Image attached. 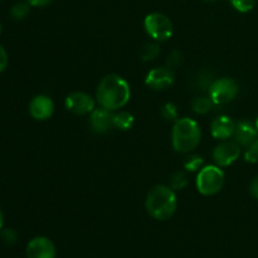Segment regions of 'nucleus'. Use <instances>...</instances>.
Masks as SVG:
<instances>
[{"label": "nucleus", "instance_id": "obj_24", "mask_svg": "<svg viewBox=\"0 0 258 258\" xmlns=\"http://www.w3.org/2000/svg\"><path fill=\"white\" fill-rule=\"evenodd\" d=\"M244 160L251 164L258 163V139L247 146L244 151Z\"/></svg>", "mask_w": 258, "mask_h": 258}, {"label": "nucleus", "instance_id": "obj_7", "mask_svg": "<svg viewBox=\"0 0 258 258\" xmlns=\"http://www.w3.org/2000/svg\"><path fill=\"white\" fill-rule=\"evenodd\" d=\"M241 156V145L237 141L223 140L214 148L212 158L216 165L227 168L236 163Z\"/></svg>", "mask_w": 258, "mask_h": 258}, {"label": "nucleus", "instance_id": "obj_13", "mask_svg": "<svg viewBox=\"0 0 258 258\" xmlns=\"http://www.w3.org/2000/svg\"><path fill=\"white\" fill-rule=\"evenodd\" d=\"M236 123L233 118L227 115H221L212 121L211 133L212 136L217 140H228L234 135L236 131Z\"/></svg>", "mask_w": 258, "mask_h": 258}, {"label": "nucleus", "instance_id": "obj_25", "mask_svg": "<svg viewBox=\"0 0 258 258\" xmlns=\"http://www.w3.org/2000/svg\"><path fill=\"white\" fill-rule=\"evenodd\" d=\"M0 238H2L3 243L7 246H13L17 243L18 241V233L12 228H3L0 231Z\"/></svg>", "mask_w": 258, "mask_h": 258}, {"label": "nucleus", "instance_id": "obj_15", "mask_svg": "<svg viewBox=\"0 0 258 258\" xmlns=\"http://www.w3.org/2000/svg\"><path fill=\"white\" fill-rule=\"evenodd\" d=\"M135 123V117L128 111H120L113 115V126L121 131H127L133 128Z\"/></svg>", "mask_w": 258, "mask_h": 258}, {"label": "nucleus", "instance_id": "obj_14", "mask_svg": "<svg viewBox=\"0 0 258 258\" xmlns=\"http://www.w3.org/2000/svg\"><path fill=\"white\" fill-rule=\"evenodd\" d=\"M234 139L241 146H248L258 139V130L256 123H252L247 120H242L236 123V131H234Z\"/></svg>", "mask_w": 258, "mask_h": 258}, {"label": "nucleus", "instance_id": "obj_30", "mask_svg": "<svg viewBox=\"0 0 258 258\" xmlns=\"http://www.w3.org/2000/svg\"><path fill=\"white\" fill-rule=\"evenodd\" d=\"M3 227H4V214H3L2 209H0V231L3 229Z\"/></svg>", "mask_w": 258, "mask_h": 258}, {"label": "nucleus", "instance_id": "obj_16", "mask_svg": "<svg viewBox=\"0 0 258 258\" xmlns=\"http://www.w3.org/2000/svg\"><path fill=\"white\" fill-rule=\"evenodd\" d=\"M213 106L214 103L209 96H199L194 98L191 102V108L197 115H206L209 111H212Z\"/></svg>", "mask_w": 258, "mask_h": 258}, {"label": "nucleus", "instance_id": "obj_6", "mask_svg": "<svg viewBox=\"0 0 258 258\" xmlns=\"http://www.w3.org/2000/svg\"><path fill=\"white\" fill-rule=\"evenodd\" d=\"M239 86L236 80L229 77L214 80L211 88L208 90L209 97L214 105L222 106L232 102L238 96Z\"/></svg>", "mask_w": 258, "mask_h": 258}, {"label": "nucleus", "instance_id": "obj_21", "mask_svg": "<svg viewBox=\"0 0 258 258\" xmlns=\"http://www.w3.org/2000/svg\"><path fill=\"white\" fill-rule=\"evenodd\" d=\"M188 185V175L184 171H178L170 179V188L173 190H183Z\"/></svg>", "mask_w": 258, "mask_h": 258}, {"label": "nucleus", "instance_id": "obj_20", "mask_svg": "<svg viewBox=\"0 0 258 258\" xmlns=\"http://www.w3.org/2000/svg\"><path fill=\"white\" fill-rule=\"evenodd\" d=\"M204 166V160L201 155H196V154H190L188 158H185L184 160V168L185 170L191 171H199Z\"/></svg>", "mask_w": 258, "mask_h": 258}, {"label": "nucleus", "instance_id": "obj_18", "mask_svg": "<svg viewBox=\"0 0 258 258\" xmlns=\"http://www.w3.org/2000/svg\"><path fill=\"white\" fill-rule=\"evenodd\" d=\"M30 7L32 5L28 2H19L17 4H14L10 9V15L14 18L15 20H23L24 18L28 17L30 12Z\"/></svg>", "mask_w": 258, "mask_h": 258}, {"label": "nucleus", "instance_id": "obj_22", "mask_svg": "<svg viewBox=\"0 0 258 258\" xmlns=\"http://www.w3.org/2000/svg\"><path fill=\"white\" fill-rule=\"evenodd\" d=\"M160 113L165 121H174V122H175V121L178 120L179 111L175 103L173 102H166L165 105L161 107Z\"/></svg>", "mask_w": 258, "mask_h": 258}, {"label": "nucleus", "instance_id": "obj_8", "mask_svg": "<svg viewBox=\"0 0 258 258\" xmlns=\"http://www.w3.org/2000/svg\"><path fill=\"white\" fill-rule=\"evenodd\" d=\"M66 108L77 116L88 115L96 108V101L92 96L81 91H75L66 97Z\"/></svg>", "mask_w": 258, "mask_h": 258}, {"label": "nucleus", "instance_id": "obj_32", "mask_svg": "<svg viewBox=\"0 0 258 258\" xmlns=\"http://www.w3.org/2000/svg\"><path fill=\"white\" fill-rule=\"evenodd\" d=\"M0 34H2V23H0Z\"/></svg>", "mask_w": 258, "mask_h": 258}, {"label": "nucleus", "instance_id": "obj_17", "mask_svg": "<svg viewBox=\"0 0 258 258\" xmlns=\"http://www.w3.org/2000/svg\"><path fill=\"white\" fill-rule=\"evenodd\" d=\"M159 54H160V47H159L158 42L146 43L141 49V59L145 62L154 60Z\"/></svg>", "mask_w": 258, "mask_h": 258}, {"label": "nucleus", "instance_id": "obj_5", "mask_svg": "<svg viewBox=\"0 0 258 258\" xmlns=\"http://www.w3.org/2000/svg\"><path fill=\"white\" fill-rule=\"evenodd\" d=\"M144 28L149 37L153 38L155 42H165L170 39L174 32L170 18L158 12L146 15L144 20Z\"/></svg>", "mask_w": 258, "mask_h": 258}, {"label": "nucleus", "instance_id": "obj_26", "mask_svg": "<svg viewBox=\"0 0 258 258\" xmlns=\"http://www.w3.org/2000/svg\"><path fill=\"white\" fill-rule=\"evenodd\" d=\"M181 60H183L181 53L179 52V50H173V52L169 54L168 60H166V67L174 70V68L178 67L179 64H181Z\"/></svg>", "mask_w": 258, "mask_h": 258}, {"label": "nucleus", "instance_id": "obj_28", "mask_svg": "<svg viewBox=\"0 0 258 258\" xmlns=\"http://www.w3.org/2000/svg\"><path fill=\"white\" fill-rule=\"evenodd\" d=\"M32 7H47V5L52 4L54 0H27Z\"/></svg>", "mask_w": 258, "mask_h": 258}, {"label": "nucleus", "instance_id": "obj_1", "mask_svg": "<svg viewBox=\"0 0 258 258\" xmlns=\"http://www.w3.org/2000/svg\"><path fill=\"white\" fill-rule=\"evenodd\" d=\"M131 97V88L127 81L118 75H107L101 80L96 91L98 105L110 111L125 107Z\"/></svg>", "mask_w": 258, "mask_h": 258}, {"label": "nucleus", "instance_id": "obj_9", "mask_svg": "<svg viewBox=\"0 0 258 258\" xmlns=\"http://www.w3.org/2000/svg\"><path fill=\"white\" fill-rule=\"evenodd\" d=\"M175 82L174 70L169 67H156L146 75L145 83L154 91H163L171 87Z\"/></svg>", "mask_w": 258, "mask_h": 258}, {"label": "nucleus", "instance_id": "obj_29", "mask_svg": "<svg viewBox=\"0 0 258 258\" xmlns=\"http://www.w3.org/2000/svg\"><path fill=\"white\" fill-rule=\"evenodd\" d=\"M249 191H251L253 198L258 199V175L252 180L251 185H249Z\"/></svg>", "mask_w": 258, "mask_h": 258}, {"label": "nucleus", "instance_id": "obj_31", "mask_svg": "<svg viewBox=\"0 0 258 258\" xmlns=\"http://www.w3.org/2000/svg\"><path fill=\"white\" fill-rule=\"evenodd\" d=\"M256 127H257V130H258V117H257V120H256Z\"/></svg>", "mask_w": 258, "mask_h": 258}, {"label": "nucleus", "instance_id": "obj_23", "mask_svg": "<svg viewBox=\"0 0 258 258\" xmlns=\"http://www.w3.org/2000/svg\"><path fill=\"white\" fill-rule=\"evenodd\" d=\"M232 4V7L239 13H248L256 5L257 0H229Z\"/></svg>", "mask_w": 258, "mask_h": 258}, {"label": "nucleus", "instance_id": "obj_4", "mask_svg": "<svg viewBox=\"0 0 258 258\" xmlns=\"http://www.w3.org/2000/svg\"><path fill=\"white\" fill-rule=\"evenodd\" d=\"M226 175L218 165H204L197 175V189L206 197L219 193L224 185Z\"/></svg>", "mask_w": 258, "mask_h": 258}, {"label": "nucleus", "instance_id": "obj_3", "mask_svg": "<svg viewBox=\"0 0 258 258\" xmlns=\"http://www.w3.org/2000/svg\"><path fill=\"white\" fill-rule=\"evenodd\" d=\"M202 130L198 122L190 117H181L174 122L171 130V144L175 151L189 154L201 144Z\"/></svg>", "mask_w": 258, "mask_h": 258}, {"label": "nucleus", "instance_id": "obj_10", "mask_svg": "<svg viewBox=\"0 0 258 258\" xmlns=\"http://www.w3.org/2000/svg\"><path fill=\"white\" fill-rule=\"evenodd\" d=\"M55 246L49 238L43 236L34 237L27 244V258H55Z\"/></svg>", "mask_w": 258, "mask_h": 258}, {"label": "nucleus", "instance_id": "obj_2", "mask_svg": "<svg viewBox=\"0 0 258 258\" xmlns=\"http://www.w3.org/2000/svg\"><path fill=\"white\" fill-rule=\"evenodd\" d=\"M178 207L175 190L168 185H155L148 193L145 208L149 216L156 221H166L175 214Z\"/></svg>", "mask_w": 258, "mask_h": 258}, {"label": "nucleus", "instance_id": "obj_12", "mask_svg": "<svg viewBox=\"0 0 258 258\" xmlns=\"http://www.w3.org/2000/svg\"><path fill=\"white\" fill-rule=\"evenodd\" d=\"M113 111L107 108L98 107L91 112L90 116V127L95 134H106L111 130L113 126Z\"/></svg>", "mask_w": 258, "mask_h": 258}, {"label": "nucleus", "instance_id": "obj_27", "mask_svg": "<svg viewBox=\"0 0 258 258\" xmlns=\"http://www.w3.org/2000/svg\"><path fill=\"white\" fill-rule=\"evenodd\" d=\"M8 62H9V57H8L7 50L0 44V73L4 72L5 68L8 67Z\"/></svg>", "mask_w": 258, "mask_h": 258}, {"label": "nucleus", "instance_id": "obj_33", "mask_svg": "<svg viewBox=\"0 0 258 258\" xmlns=\"http://www.w3.org/2000/svg\"><path fill=\"white\" fill-rule=\"evenodd\" d=\"M206 2H216V0H206Z\"/></svg>", "mask_w": 258, "mask_h": 258}, {"label": "nucleus", "instance_id": "obj_19", "mask_svg": "<svg viewBox=\"0 0 258 258\" xmlns=\"http://www.w3.org/2000/svg\"><path fill=\"white\" fill-rule=\"evenodd\" d=\"M213 75L208 71H202L196 77V86L201 91H208L213 83Z\"/></svg>", "mask_w": 258, "mask_h": 258}, {"label": "nucleus", "instance_id": "obj_11", "mask_svg": "<svg viewBox=\"0 0 258 258\" xmlns=\"http://www.w3.org/2000/svg\"><path fill=\"white\" fill-rule=\"evenodd\" d=\"M54 112V102L49 96L38 95L29 103V113L34 120L45 121Z\"/></svg>", "mask_w": 258, "mask_h": 258}]
</instances>
